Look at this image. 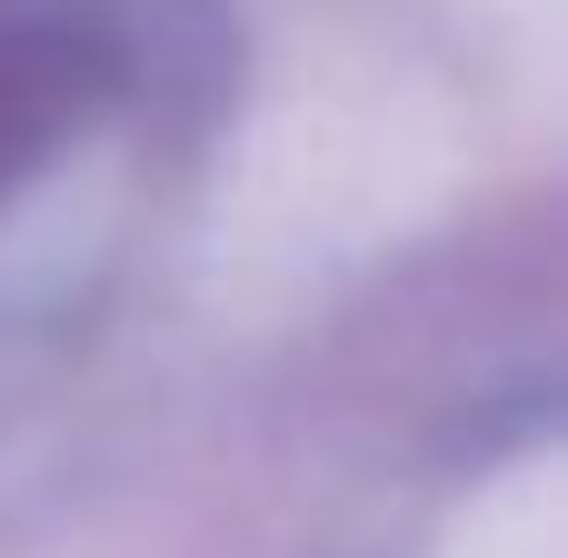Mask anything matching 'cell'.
Wrapping results in <instances>:
<instances>
[{"label": "cell", "instance_id": "1", "mask_svg": "<svg viewBox=\"0 0 568 558\" xmlns=\"http://www.w3.org/2000/svg\"><path fill=\"white\" fill-rule=\"evenodd\" d=\"M140 70L120 0H0V200L50 170Z\"/></svg>", "mask_w": 568, "mask_h": 558}]
</instances>
